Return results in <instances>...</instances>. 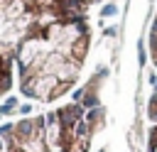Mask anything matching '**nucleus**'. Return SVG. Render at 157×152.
Listing matches in <instances>:
<instances>
[{
	"label": "nucleus",
	"mask_w": 157,
	"mask_h": 152,
	"mask_svg": "<svg viewBox=\"0 0 157 152\" xmlns=\"http://www.w3.org/2000/svg\"><path fill=\"white\" fill-rule=\"evenodd\" d=\"M147 152H157V91L147 101Z\"/></svg>",
	"instance_id": "3"
},
{
	"label": "nucleus",
	"mask_w": 157,
	"mask_h": 152,
	"mask_svg": "<svg viewBox=\"0 0 157 152\" xmlns=\"http://www.w3.org/2000/svg\"><path fill=\"white\" fill-rule=\"evenodd\" d=\"M91 49L86 10L59 0H0V98L17 83L37 103L61 101Z\"/></svg>",
	"instance_id": "1"
},
{
	"label": "nucleus",
	"mask_w": 157,
	"mask_h": 152,
	"mask_svg": "<svg viewBox=\"0 0 157 152\" xmlns=\"http://www.w3.org/2000/svg\"><path fill=\"white\" fill-rule=\"evenodd\" d=\"M147 47H150V59L157 69V10H155V20H152V27H150V39H147Z\"/></svg>",
	"instance_id": "4"
},
{
	"label": "nucleus",
	"mask_w": 157,
	"mask_h": 152,
	"mask_svg": "<svg viewBox=\"0 0 157 152\" xmlns=\"http://www.w3.org/2000/svg\"><path fill=\"white\" fill-rule=\"evenodd\" d=\"M105 123L96 83L47 113L0 125V152H88Z\"/></svg>",
	"instance_id": "2"
},
{
	"label": "nucleus",
	"mask_w": 157,
	"mask_h": 152,
	"mask_svg": "<svg viewBox=\"0 0 157 152\" xmlns=\"http://www.w3.org/2000/svg\"><path fill=\"white\" fill-rule=\"evenodd\" d=\"M59 2L71 5V7H76V10H86V12H88V7H93V5H96V2H101V0H59Z\"/></svg>",
	"instance_id": "5"
}]
</instances>
